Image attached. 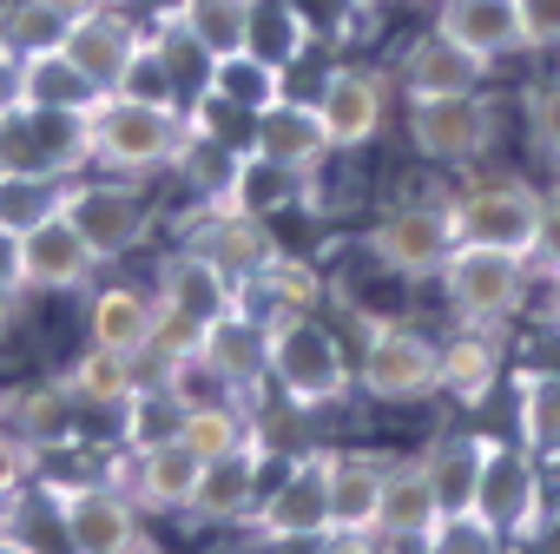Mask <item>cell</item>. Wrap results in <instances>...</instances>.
<instances>
[{"label":"cell","instance_id":"f6af8a7d","mask_svg":"<svg viewBox=\"0 0 560 554\" xmlns=\"http://www.w3.org/2000/svg\"><path fill=\"white\" fill-rule=\"evenodd\" d=\"M527 270H534V285L560 270V192H547V211H540V238L527 251Z\"/></svg>","mask_w":560,"mask_h":554},{"label":"cell","instance_id":"83f0119b","mask_svg":"<svg viewBox=\"0 0 560 554\" xmlns=\"http://www.w3.org/2000/svg\"><path fill=\"white\" fill-rule=\"evenodd\" d=\"M311 47H317V21H311L304 0H257V8H250V41H244V54H257V60H270V67L298 73V67L311 60Z\"/></svg>","mask_w":560,"mask_h":554},{"label":"cell","instance_id":"d4e9b609","mask_svg":"<svg viewBox=\"0 0 560 554\" xmlns=\"http://www.w3.org/2000/svg\"><path fill=\"white\" fill-rule=\"evenodd\" d=\"M429 27L448 34L462 54H475V60H488V67L527 54L514 0H435V21H429Z\"/></svg>","mask_w":560,"mask_h":554},{"label":"cell","instance_id":"6f0895ef","mask_svg":"<svg viewBox=\"0 0 560 554\" xmlns=\"http://www.w3.org/2000/svg\"><path fill=\"white\" fill-rule=\"evenodd\" d=\"M0 54H8V41H0Z\"/></svg>","mask_w":560,"mask_h":554},{"label":"cell","instance_id":"e575fe53","mask_svg":"<svg viewBox=\"0 0 560 554\" xmlns=\"http://www.w3.org/2000/svg\"><path fill=\"white\" fill-rule=\"evenodd\" d=\"M21 80H27V106H54V113H86L100 93H93V80L60 54V47H47V54H21Z\"/></svg>","mask_w":560,"mask_h":554},{"label":"cell","instance_id":"4316f807","mask_svg":"<svg viewBox=\"0 0 560 554\" xmlns=\"http://www.w3.org/2000/svg\"><path fill=\"white\" fill-rule=\"evenodd\" d=\"M501 377H508V363H501V337L494 331H468L462 324V337L442 344V396L448 403L481 409V403H494Z\"/></svg>","mask_w":560,"mask_h":554},{"label":"cell","instance_id":"d590c367","mask_svg":"<svg viewBox=\"0 0 560 554\" xmlns=\"http://www.w3.org/2000/svg\"><path fill=\"white\" fill-rule=\"evenodd\" d=\"M178 442L191 449V455H224V449H237V442H250V403H237V396H218V403H191L185 416H178Z\"/></svg>","mask_w":560,"mask_h":554},{"label":"cell","instance_id":"74e56055","mask_svg":"<svg viewBox=\"0 0 560 554\" xmlns=\"http://www.w3.org/2000/svg\"><path fill=\"white\" fill-rule=\"evenodd\" d=\"M237 211H257V218H277L284 205H304V185L291 178V172H277V165H264V159H250L244 152V165H237V178H231V192H224Z\"/></svg>","mask_w":560,"mask_h":554},{"label":"cell","instance_id":"d6a6232c","mask_svg":"<svg viewBox=\"0 0 560 554\" xmlns=\"http://www.w3.org/2000/svg\"><path fill=\"white\" fill-rule=\"evenodd\" d=\"M481 455H488V436H435L416 462H422V475L435 482V495H442V508L455 515V508H475V482H481Z\"/></svg>","mask_w":560,"mask_h":554},{"label":"cell","instance_id":"5b68a950","mask_svg":"<svg viewBox=\"0 0 560 554\" xmlns=\"http://www.w3.org/2000/svg\"><path fill=\"white\" fill-rule=\"evenodd\" d=\"M435 285H442V304H448L455 324H468V331H501V324L521 318V304H527V291H534V270H527V257H514V251L455 244Z\"/></svg>","mask_w":560,"mask_h":554},{"label":"cell","instance_id":"f35d334b","mask_svg":"<svg viewBox=\"0 0 560 554\" xmlns=\"http://www.w3.org/2000/svg\"><path fill=\"white\" fill-rule=\"evenodd\" d=\"M416 554H514V541H508L501 528H488L475 508H455V515L435 521V534H429Z\"/></svg>","mask_w":560,"mask_h":554},{"label":"cell","instance_id":"f1b7e54d","mask_svg":"<svg viewBox=\"0 0 560 554\" xmlns=\"http://www.w3.org/2000/svg\"><path fill=\"white\" fill-rule=\"evenodd\" d=\"M389 462L370 449H330V528H376Z\"/></svg>","mask_w":560,"mask_h":554},{"label":"cell","instance_id":"f546056e","mask_svg":"<svg viewBox=\"0 0 560 554\" xmlns=\"http://www.w3.org/2000/svg\"><path fill=\"white\" fill-rule=\"evenodd\" d=\"M514 442L560 462V370H514Z\"/></svg>","mask_w":560,"mask_h":554},{"label":"cell","instance_id":"3957f363","mask_svg":"<svg viewBox=\"0 0 560 554\" xmlns=\"http://www.w3.org/2000/svg\"><path fill=\"white\" fill-rule=\"evenodd\" d=\"M67 218L73 231L100 251V264H126L132 251L152 244L159 231V192L152 178H119V172H80L67 192Z\"/></svg>","mask_w":560,"mask_h":554},{"label":"cell","instance_id":"9f6ffc18","mask_svg":"<svg viewBox=\"0 0 560 554\" xmlns=\"http://www.w3.org/2000/svg\"><path fill=\"white\" fill-rule=\"evenodd\" d=\"M0 528H8V501H0Z\"/></svg>","mask_w":560,"mask_h":554},{"label":"cell","instance_id":"277c9868","mask_svg":"<svg viewBox=\"0 0 560 554\" xmlns=\"http://www.w3.org/2000/svg\"><path fill=\"white\" fill-rule=\"evenodd\" d=\"M448 231L455 244H494V251H514L527 257L534 238H540V211H547V192L514 178V172H488V178H462L448 198Z\"/></svg>","mask_w":560,"mask_h":554},{"label":"cell","instance_id":"8992f818","mask_svg":"<svg viewBox=\"0 0 560 554\" xmlns=\"http://www.w3.org/2000/svg\"><path fill=\"white\" fill-rule=\"evenodd\" d=\"M402 132H409V152L422 165L468 172L501 146V106L488 100V86L481 93H448V100H409Z\"/></svg>","mask_w":560,"mask_h":554},{"label":"cell","instance_id":"e0dca14e","mask_svg":"<svg viewBox=\"0 0 560 554\" xmlns=\"http://www.w3.org/2000/svg\"><path fill=\"white\" fill-rule=\"evenodd\" d=\"M139 47H145V14H132V0H113V8H100L86 21H67V34H60V54L93 80V93H113Z\"/></svg>","mask_w":560,"mask_h":554},{"label":"cell","instance_id":"ba28073f","mask_svg":"<svg viewBox=\"0 0 560 554\" xmlns=\"http://www.w3.org/2000/svg\"><path fill=\"white\" fill-rule=\"evenodd\" d=\"M357 390L370 403H429V396H442V344L422 324L370 318L363 357H357Z\"/></svg>","mask_w":560,"mask_h":554},{"label":"cell","instance_id":"f907efd6","mask_svg":"<svg viewBox=\"0 0 560 554\" xmlns=\"http://www.w3.org/2000/svg\"><path fill=\"white\" fill-rule=\"evenodd\" d=\"M0 285H21V238L0 231Z\"/></svg>","mask_w":560,"mask_h":554},{"label":"cell","instance_id":"ffe728a7","mask_svg":"<svg viewBox=\"0 0 560 554\" xmlns=\"http://www.w3.org/2000/svg\"><path fill=\"white\" fill-rule=\"evenodd\" d=\"M488 60H475V54H462L448 34H416V41H402V54H396V67H389V80H396V93L402 100H448V93H481L488 86Z\"/></svg>","mask_w":560,"mask_h":554},{"label":"cell","instance_id":"bcb514c9","mask_svg":"<svg viewBox=\"0 0 560 554\" xmlns=\"http://www.w3.org/2000/svg\"><path fill=\"white\" fill-rule=\"evenodd\" d=\"M311 554H396V547L376 528H330V534L311 541Z\"/></svg>","mask_w":560,"mask_h":554},{"label":"cell","instance_id":"d6986e66","mask_svg":"<svg viewBox=\"0 0 560 554\" xmlns=\"http://www.w3.org/2000/svg\"><path fill=\"white\" fill-rule=\"evenodd\" d=\"M67 390H73V403H80V442L106 423V442L119 449V409L132 403V390L152 377V363H139V357H119V350H100V344H86L67 370Z\"/></svg>","mask_w":560,"mask_h":554},{"label":"cell","instance_id":"8fae6325","mask_svg":"<svg viewBox=\"0 0 560 554\" xmlns=\"http://www.w3.org/2000/svg\"><path fill=\"white\" fill-rule=\"evenodd\" d=\"M475 515L488 528H501L514 547L540 541V528H547V475H540V455H527L521 442L488 436L481 482H475Z\"/></svg>","mask_w":560,"mask_h":554},{"label":"cell","instance_id":"7a4b0ae2","mask_svg":"<svg viewBox=\"0 0 560 554\" xmlns=\"http://www.w3.org/2000/svg\"><path fill=\"white\" fill-rule=\"evenodd\" d=\"M264 331H270V396H284L304 416H317V409H337L357 390V363L317 311L264 318Z\"/></svg>","mask_w":560,"mask_h":554},{"label":"cell","instance_id":"836d02e7","mask_svg":"<svg viewBox=\"0 0 560 554\" xmlns=\"http://www.w3.org/2000/svg\"><path fill=\"white\" fill-rule=\"evenodd\" d=\"M73 178L67 172H0V231H34L67 211Z\"/></svg>","mask_w":560,"mask_h":554},{"label":"cell","instance_id":"4dcf8cb0","mask_svg":"<svg viewBox=\"0 0 560 554\" xmlns=\"http://www.w3.org/2000/svg\"><path fill=\"white\" fill-rule=\"evenodd\" d=\"M244 304L257 311V318H284V311H317L324 304V277H317V264H304V257H291V251H277L250 285H244Z\"/></svg>","mask_w":560,"mask_h":554},{"label":"cell","instance_id":"5bb4252c","mask_svg":"<svg viewBox=\"0 0 560 554\" xmlns=\"http://www.w3.org/2000/svg\"><path fill=\"white\" fill-rule=\"evenodd\" d=\"M172 238L191 244V251H205L224 277H237V285H250V277H257L277 251H284V244H277V231H270V218L237 211L231 198H191V211L172 218Z\"/></svg>","mask_w":560,"mask_h":554},{"label":"cell","instance_id":"52a82bcc","mask_svg":"<svg viewBox=\"0 0 560 554\" xmlns=\"http://www.w3.org/2000/svg\"><path fill=\"white\" fill-rule=\"evenodd\" d=\"M60 495V528H67V554H139L145 547V515L139 501L113 482V469H86V475H54Z\"/></svg>","mask_w":560,"mask_h":554},{"label":"cell","instance_id":"c3c4849f","mask_svg":"<svg viewBox=\"0 0 560 554\" xmlns=\"http://www.w3.org/2000/svg\"><path fill=\"white\" fill-rule=\"evenodd\" d=\"M27 106V80H21V54H0V119H14Z\"/></svg>","mask_w":560,"mask_h":554},{"label":"cell","instance_id":"7bdbcfd3","mask_svg":"<svg viewBox=\"0 0 560 554\" xmlns=\"http://www.w3.org/2000/svg\"><path fill=\"white\" fill-rule=\"evenodd\" d=\"M47 475V455L27 442V436H14L8 423H0V501H14L21 488H34Z\"/></svg>","mask_w":560,"mask_h":554},{"label":"cell","instance_id":"7402d4cb","mask_svg":"<svg viewBox=\"0 0 560 554\" xmlns=\"http://www.w3.org/2000/svg\"><path fill=\"white\" fill-rule=\"evenodd\" d=\"M205 363L218 370V383L237 396V403H257L264 383H270V331L250 304H237L231 318H218L205 331Z\"/></svg>","mask_w":560,"mask_h":554},{"label":"cell","instance_id":"6da1fadb","mask_svg":"<svg viewBox=\"0 0 560 554\" xmlns=\"http://www.w3.org/2000/svg\"><path fill=\"white\" fill-rule=\"evenodd\" d=\"M191 106H159V100H126L100 93L93 100V172L119 178H159L185 159L191 146Z\"/></svg>","mask_w":560,"mask_h":554},{"label":"cell","instance_id":"9a60e30c","mask_svg":"<svg viewBox=\"0 0 560 554\" xmlns=\"http://www.w3.org/2000/svg\"><path fill=\"white\" fill-rule=\"evenodd\" d=\"M106 277L100 251L73 231V218H47L34 231H21V291L40 304V298H86Z\"/></svg>","mask_w":560,"mask_h":554},{"label":"cell","instance_id":"cb8c5ba5","mask_svg":"<svg viewBox=\"0 0 560 554\" xmlns=\"http://www.w3.org/2000/svg\"><path fill=\"white\" fill-rule=\"evenodd\" d=\"M0 423L14 436H27L40 455L73 449L80 442V403L67 390V377H40V383H8L0 390Z\"/></svg>","mask_w":560,"mask_h":554},{"label":"cell","instance_id":"2e32d148","mask_svg":"<svg viewBox=\"0 0 560 554\" xmlns=\"http://www.w3.org/2000/svg\"><path fill=\"white\" fill-rule=\"evenodd\" d=\"M244 152L264 159V165H277V172H291L298 185L324 178V165L337 159V146H330L317 106H311V100H291V93L270 100V106L250 119V146H244Z\"/></svg>","mask_w":560,"mask_h":554},{"label":"cell","instance_id":"b9f144b4","mask_svg":"<svg viewBox=\"0 0 560 554\" xmlns=\"http://www.w3.org/2000/svg\"><path fill=\"white\" fill-rule=\"evenodd\" d=\"M113 93H126V100H159V106H191V100H185V86L172 80V67H165V54H159V41H152V34H145V47L132 54L126 80H119Z\"/></svg>","mask_w":560,"mask_h":554},{"label":"cell","instance_id":"8d00e7d4","mask_svg":"<svg viewBox=\"0 0 560 554\" xmlns=\"http://www.w3.org/2000/svg\"><path fill=\"white\" fill-rule=\"evenodd\" d=\"M250 8H257V0H178L191 41H198L211 60L244 54V41H250Z\"/></svg>","mask_w":560,"mask_h":554},{"label":"cell","instance_id":"484cf974","mask_svg":"<svg viewBox=\"0 0 560 554\" xmlns=\"http://www.w3.org/2000/svg\"><path fill=\"white\" fill-rule=\"evenodd\" d=\"M442 515H448V508H442L435 482L422 475V462H416V455H409V462H389L383 501H376V534H383L389 547H422Z\"/></svg>","mask_w":560,"mask_h":554},{"label":"cell","instance_id":"60d3db41","mask_svg":"<svg viewBox=\"0 0 560 554\" xmlns=\"http://www.w3.org/2000/svg\"><path fill=\"white\" fill-rule=\"evenodd\" d=\"M521 132L547 165H560V73H540L521 93Z\"/></svg>","mask_w":560,"mask_h":554},{"label":"cell","instance_id":"4fadbf2b","mask_svg":"<svg viewBox=\"0 0 560 554\" xmlns=\"http://www.w3.org/2000/svg\"><path fill=\"white\" fill-rule=\"evenodd\" d=\"M106 469H113V482L139 501L145 521H191L205 455H191L178 436H159V442H145V449H113Z\"/></svg>","mask_w":560,"mask_h":554},{"label":"cell","instance_id":"11a10c76","mask_svg":"<svg viewBox=\"0 0 560 554\" xmlns=\"http://www.w3.org/2000/svg\"><path fill=\"white\" fill-rule=\"evenodd\" d=\"M139 554H165V547H152V541H145V547H139Z\"/></svg>","mask_w":560,"mask_h":554},{"label":"cell","instance_id":"30bf717a","mask_svg":"<svg viewBox=\"0 0 560 554\" xmlns=\"http://www.w3.org/2000/svg\"><path fill=\"white\" fill-rule=\"evenodd\" d=\"M455 251V231H448V211L442 198H409V205H389L370 231H363V257L396 277V285H435L442 264Z\"/></svg>","mask_w":560,"mask_h":554},{"label":"cell","instance_id":"603a6c76","mask_svg":"<svg viewBox=\"0 0 560 554\" xmlns=\"http://www.w3.org/2000/svg\"><path fill=\"white\" fill-rule=\"evenodd\" d=\"M152 324H159V298H152V285H100L86 291V344H100V350H119V357H152Z\"/></svg>","mask_w":560,"mask_h":554},{"label":"cell","instance_id":"816d5d0a","mask_svg":"<svg viewBox=\"0 0 560 554\" xmlns=\"http://www.w3.org/2000/svg\"><path fill=\"white\" fill-rule=\"evenodd\" d=\"M47 14H60V21H86V14H100V8H113V0H40Z\"/></svg>","mask_w":560,"mask_h":554},{"label":"cell","instance_id":"9c48e42d","mask_svg":"<svg viewBox=\"0 0 560 554\" xmlns=\"http://www.w3.org/2000/svg\"><path fill=\"white\" fill-rule=\"evenodd\" d=\"M250 541H317L330 534V442L298 449L277 482H264V501L244 521Z\"/></svg>","mask_w":560,"mask_h":554},{"label":"cell","instance_id":"1f68e13d","mask_svg":"<svg viewBox=\"0 0 560 554\" xmlns=\"http://www.w3.org/2000/svg\"><path fill=\"white\" fill-rule=\"evenodd\" d=\"M205 93L224 100L231 113L257 119L270 100H284V93H291V73H284V67H270V60H257V54H231V60H211Z\"/></svg>","mask_w":560,"mask_h":554},{"label":"cell","instance_id":"ee69618b","mask_svg":"<svg viewBox=\"0 0 560 554\" xmlns=\"http://www.w3.org/2000/svg\"><path fill=\"white\" fill-rule=\"evenodd\" d=\"M514 14H521L527 54H553L560 47V0H514Z\"/></svg>","mask_w":560,"mask_h":554},{"label":"cell","instance_id":"db71d44e","mask_svg":"<svg viewBox=\"0 0 560 554\" xmlns=\"http://www.w3.org/2000/svg\"><path fill=\"white\" fill-rule=\"evenodd\" d=\"M534 547H540V554H560V515H553V521L540 528V541H534Z\"/></svg>","mask_w":560,"mask_h":554},{"label":"cell","instance_id":"ab89813d","mask_svg":"<svg viewBox=\"0 0 560 554\" xmlns=\"http://www.w3.org/2000/svg\"><path fill=\"white\" fill-rule=\"evenodd\" d=\"M67 21L47 14L40 0H0V41H8V54H47L60 47Z\"/></svg>","mask_w":560,"mask_h":554},{"label":"cell","instance_id":"7dc6e473","mask_svg":"<svg viewBox=\"0 0 560 554\" xmlns=\"http://www.w3.org/2000/svg\"><path fill=\"white\" fill-rule=\"evenodd\" d=\"M27 318H34V298L21 285H0V344H14L27 331Z\"/></svg>","mask_w":560,"mask_h":554},{"label":"cell","instance_id":"ac0fdd59","mask_svg":"<svg viewBox=\"0 0 560 554\" xmlns=\"http://www.w3.org/2000/svg\"><path fill=\"white\" fill-rule=\"evenodd\" d=\"M152 298L165 304V311H178V318H191V324H218V318H231L237 304H244V285L237 277H224L205 251H191V244H178L172 238V251L159 257V270H152Z\"/></svg>","mask_w":560,"mask_h":554},{"label":"cell","instance_id":"f5cc1de1","mask_svg":"<svg viewBox=\"0 0 560 554\" xmlns=\"http://www.w3.org/2000/svg\"><path fill=\"white\" fill-rule=\"evenodd\" d=\"M0 554H47V547H34V541L14 534V528H0Z\"/></svg>","mask_w":560,"mask_h":554},{"label":"cell","instance_id":"681fc988","mask_svg":"<svg viewBox=\"0 0 560 554\" xmlns=\"http://www.w3.org/2000/svg\"><path fill=\"white\" fill-rule=\"evenodd\" d=\"M540 285H547V291H540V331H547V337H560V270H553V277H540Z\"/></svg>","mask_w":560,"mask_h":554},{"label":"cell","instance_id":"44dd1931","mask_svg":"<svg viewBox=\"0 0 560 554\" xmlns=\"http://www.w3.org/2000/svg\"><path fill=\"white\" fill-rule=\"evenodd\" d=\"M264 462H270V455L257 449V436L237 442V449H224V455H211L205 475H198L191 521H198V528H244L250 508L264 501Z\"/></svg>","mask_w":560,"mask_h":554},{"label":"cell","instance_id":"7c38bea8","mask_svg":"<svg viewBox=\"0 0 560 554\" xmlns=\"http://www.w3.org/2000/svg\"><path fill=\"white\" fill-rule=\"evenodd\" d=\"M317 119L330 132L337 152H363L389 132V106H396V80L389 67H370V60H337L324 67V86H317Z\"/></svg>","mask_w":560,"mask_h":554}]
</instances>
